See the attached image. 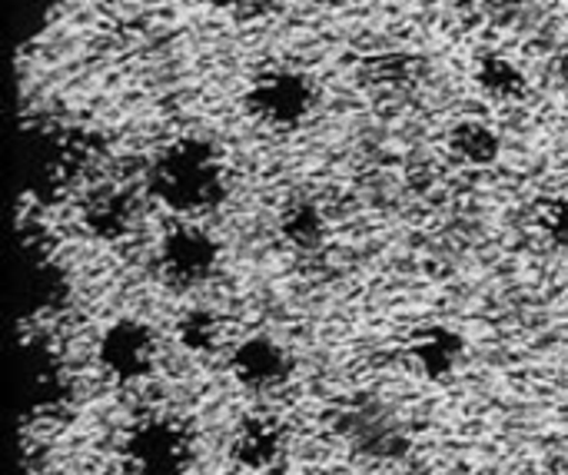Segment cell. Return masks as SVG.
<instances>
[{"label":"cell","instance_id":"cell-1","mask_svg":"<svg viewBox=\"0 0 568 475\" xmlns=\"http://www.w3.org/2000/svg\"><path fill=\"white\" fill-rule=\"evenodd\" d=\"M226 156L200 133L160 143L143 170V193L176 220H200L213 213L226 200Z\"/></svg>","mask_w":568,"mask_h":475},{"label":"cell","instance_id":"cell-2","mask_svg":"<svg viewBox=\"0 0 568 475\" xmlns=\"http://www.w3.org/2000/svg\"><path fill=\"white\" fill-rule=\"evenodd\" d=\"M20 156L23 186L40 200H53L83 180L87 143L77 127H67L60 120H37L23 130Z\"/></svg>","mask_w":568,"mask_h":475},{"label":"cell","instance_id":"cell-3","mask_svg":"<svg viewBox=\"0 0 568 475\" xmlns=\"http://www.w3.org/2000/svg\"><path fill=\"white\" fill-rule=\"evenodd\" d=\"M246 113L273 130V133H296L303 130L320 110V87L316 80L293 63H270L246 83L243 93Z\"/></svg>","mask_w":568,"mask_h":475},{"label":"cell","instance_id":"cell-4","mask_svg":"<svg viewBox=\"0 0 568 475\" xmlns=\"http://www.w3.org/2000/svg\"><path fill=\"white\" fill-rule=\"evenodd\" d=\"M156 273L173 290H200L220 270V240L200 220H176L156 243Z\"/></svg>","mask_w":568,"mask_h":475},{"label":"cell","instance_id":"cell-5","mask_svg":"<svg viewBox=\"0 0 568 475\" xmlns=\"http://www.w3.org/2000/svg\"><path fill=\"white\" fill-rule=\"evenodd\" d=\"M97 360L113 383L133 386L153 376L156 360H160V340L150 323L136 316H120L100 333Z\"/></svg>","mask_w":568,"mask_h":475},{"label":"cell","instance_id":"cell-6","mask_svg":"<svg viewBox=\"0 0 568 475\" xmlns=\"http://www.w3.org/2000/svg\"><path fill=\"white\" fill-rule=\"evenodd\" d=\"M123 459L133 475H186L193 466V439L176 420L156 416L126 436Z\"/></svg>","mask_w":568,"mask_h":475},{"label":"cell","instance_id":"cell-7","mask_svg":"<svg viewBox=\"0 0 568 475\" xmlns=\"http://www.w3.org/2000/svg\"><path fill=\"white\" fill-rule=\"evenodd\" d=\"M336 429L343 443L373 463H393L409 453V433L406 426L379 403H353L339 413Z\"/></svg>","mask_w":568,"mask_h":475},{"label":"cell","instance_id":"cell-8","mask_svg":"<svg viewBox=\"0 0 568 475\" xmlns=\"http://www.w3.org/2000/svg\"><path fill=\"white\" fill-rule=\"evenodd\" d=\"M140 193L123 180L90 183L80 196V226L87 236L103 243H120L136 230Z\"/></svg>","mask_w":568,"mask_h":475},{"label":"cell","instance_id":"cell-9","mask_svg":"<svg viewBox=\"0 0 568 475\" xmlns=\"http://www.w3.org/2000/svg\"><path fill=\"white\" fill-rule=\"evenodd\" d=\"M230 373L250 393H276L293 380V353L270 333H250L230 346Z\"/></svg>","mask_w":568,"mask_h":475},{"label":"cell","instance_id":"cell-10","mask_svg":"<svg viewBox=\"0 0 568 475\" xmlns=\"http://www.w3.org/2000/svg\"><path fill=\"white\" fill-rule=\"evenodd\" d=\"M406 363L419 380L433 386H446L466 370L469 343L449 323H426L413 330V336L406 340Z\"/></svg>","mask_w":568,"mask_h":475},{"label":"cell","instance_id":"cell-11","mask_svg":"<svg viewBox=\"0 0 568 475\" xmlns=\"http://www.w3.org/2000/svg\"><path fill=\"white\" fill-rule=\"evenodd\" d=\"M473 83L493 103H523L532 90V73L513 50L486 47L473 60Z\"/></svg>","mask_w":568,"mask_h":475},{"label":"cell","instance_id":"cell-12","mask_svg":"<svg viewBox=\"0 0 568 475\" xmlns=\"http://www.w3.org/2000/svg\"><path fill=\"white\" fill-rule=\"evenodd\" d=\"M230 456L246 473H270L286 456V429L273 416H246L230 443Z\"/></svg>","mask_w":568,"mask_h":475},{"label":"cell","instance_id":"cell-13","mask_svg":"<svg viewBox=\"0 0 568 475\" xmlns=\"http://www.w3.org/2000/svg\"><path fill=\"white\" fill-rule=\"evenodd\" d=\"M449 156L466 170H493L503 160L506 137L489 117H463L446 137Z\"/></svg>","mask_w":568,"mask_h":475},{"label":"cell","instance_id":"cell-14","mask_svg":"<svg viewBox=\"0 0 568 475\" xmlns=\"http://www.w3.org/2000/svg\"><path fill=\"white\" fill-rule=\"evenodd\" d=\"M280 236L296 253H316L329 236V220L313 196H296L280 213Z\"/></svg>","mask_w":568,"mask_h":475},{"label":"cell","instance_id":"cell-15","mask_svg":"<svg viewBox=\"0 0 568 475\" xmlns=\"http://www.w3.org/2000/svg\"><path fill=\"white\" fill-rule=\"evenodd\" d=\"M223 316L210 306H193L176 320V343L193 356H210L223 346Z\"/></svg>","mask_w":568,"mask_h":475},{"label":"cell","instance_id":"cell-16","mask_svg":"<svg viewBox=\"0 0 568 475\" xmlns=\"http://www.w3.org/2000/svg\"><path fill=\"white\" fill-rule=\"evenodd\" d=\"M23 383L37 403H53V396L60 393V383H63V370H60L57 356L50 350L30 346L23 356Z\"/></svg>","mask_w":568,"mask_h":475},{"label":"cell","instance_id":"cell-17","mask_svg":"<svg viewBox=\"0 0 568 475\" xmlns=\"http://www.w3.org/2000/svg\"><path fill=\"white\" fill-rule=\"evenodd\" d=\"M532 230L542 236L546 246L552 250H568V196H546L536 203V213H532Z\"/></svg>","mask_w":568,"mask_h":475},{"label":"cell","instance_id":"cell-18","mask_svg":"<svg viewBox=\"0 0 568 475\" xmlns=\"http://www.w3.org/2000/svg\"><path fill=\"white\" fill-rule=\"evenodd\" d=\"M17 7H20V13H17L20 30L37 33V30H43V23L50 20L53 0H17Z\"/></svg>","mask_w":568,"mask_h":475},{"label":"cell","instance_id":"cell-19","mask_svg":"<svg viewBox=\"0 0 568 475\" xmlns=\"http://www.w3.org/2000/svg\"><path fill=\"white\" fill-rule=\"evenodd\" d=\"M566 475H568V473H566Z\"/></svg>","mask_w":568,"mask_h":475}]
</instances>
